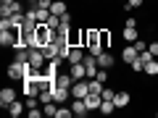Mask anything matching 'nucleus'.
I'll use <instances>...</instances> for the list:
<instances>
[{"instance_id": "nucleus-1", "label": "nucleus", "mask_w": 158, "mask_h": 118, "mask_svg": "<svg viewBox=\"0 0 158 118\" xmlns=\"http://www.w3.org/2000/svg\"><path fill=\"white\" fill-rule=\"evenodd\" d=\"M56 39H58V32L50 29L48 24H40L34 29V47H45L48 42H56Z\"/></svg>"}, {"instance_id": "nucleus-2", "label": "nucleus", "mask_w": 158, "mask_h": 118, "mask_svg": "<svg viewBox=\"0 0 158 118\" xmlns=\"http://www.w3.org/2000/svg\"><path fill=\"white\" fill-rule=\"evenodd\" d=\"M0 45L3 47H21V29H0Z\"/></svg>"}, {"instance_id": "nucleus-3", "label": "nucleus", "mask_w": 158, "mask_h": 118, "mask_svg": "<svg viewBox=\"0 0 158 118\" xmlns=\"http://www.w3.org/2000/svg\"><path fill=\"white\" fill-rule=\"evenodd\" d=\"M87 95H90V79H79V81L71 84V97L74 100H85Z\"/></svg>"}, {"instance_id": "nucleus-4", "label": "nucleus", "mask_w": 158, "mask_h": 118, "mask_svg": "<svg viewBox=\"0 0 158 118\" xmlns=\"http://www.w3.org/2000/svg\"><path fill=\"white\" fill-rule=\"evenodd\" d=\"M45 63H48V58H45V53H42V47H29V66H34L40 71Z\"/></svg>"}, {"instance_id": "nucleus-5", "label": "nucleus", "mask_w": 158, "mask_h": 118, "mask_svg": "<svg viewBox=\"0 0 158 118\" xmlns=\"http://www.w3.org/2000/svg\"><path fill=\"white\" fill-rule=\"evenodd\" d=\"M24 71H27V63H19V61H11L6 68L8 79H13V81H19V79H24Z\"/></svg>"}, {"instance_id": "nucleus-6", "label": "nucleus", "mask_w": 158, "mask_h": 118, "mask_svg": "<svg viewBox=\"0 0 158 118\" xmlns=\"http://www.w3.org/2000/svg\"><path fill=\"white\" fill-rule=\"evenodd\" d=\"M19 11H21V3H19V0H3V3H0V16L3 18L13 16V13H19Z\"/></svg>"}, {"instance_id": "nucleus-7", "label": "nucleus", "mask_w": 158, "mask_h": 118, "mask_svg": "<svg viewBox=\"0 0 158 118\" xmlns=\"http://www.w3.org/2000/svg\"><path fill=\"white\" fill-rule=\"evenodd\" d=\"M42 53H45L48 61H56V58L61 55V42H58V39H56V42H48V45L42 47Z\"/></svg>"}, {"instance_id": "nucleus-8", "label": "nucleus", "mask_w": 158, "mask_h": 118, "mask_svg": "<svg viewBox=\"0 0 158 118\" xmlns=\"http://www.w3.org/2000/svg\"><path fill=\"white\" fill-rule=\"evenodd\" d=\"M69 95H71V89H66V87H58V84H53V102L63 105V102L69 100Z\"/></svg>"}, {"instance_id": "nucleus-9", "label": "nucleus", "mask_w": 158, "mask_h": 118, "mask_svg": "<svg viewBox=\"0 0 158 118\" xmlns=\"http://www.w3.org/2000/svg\"><path fill=\"white\" fill-rule=\"evenodd\" d=\"M69 73L74 76V81H79V79H87V68H85V63H69Z\"/></svg>"}, {"instance_id": "nucleus-10", "label": "nucleus", "mask_w": 158, "mask_h": 118, "mask_svg": "<svg viewBox=\"0 0 158 118\" xmlns=\"http://www.w3.org/2000/svg\"><path fill=\"white\" fill-rule=\"evenodd\" d=\"M113 102H116V108H127V105L132 102V97H129V92H127V89H116Z\"/></svg>"}, {"instance_id": "nucleus-11", "label": "nucleus", "mask_w": 158, "mask_h": 118, "mask_svg": "<svg viewBox=\"0 0 158 118\" xmlns=\"http://www.w3.org/2000/svg\"><path fill=\"white\" fill-rule=\"evenodd\" d=\"M98 63H100V68H113L116 58H113V53H111V50H103L100 55H98Z\"/></svg>"}, {"instance_id": "nucleus-12", "label": "nucleus", "mask_w": 158, "mask_h": 118, "mask_svg": "<svg viewBox=\"0 0 158 118\" xmlns=\"http://www.w3.org/2000/svg\"><path fill=\"white\" fill-rule=\"evenodd\" d=\"M13 100H16V89H11V87L0 89V105H3V108H8Z\"/></svg>"}, {"instance_id": "nucleus-13", "label": "nucleus", "mask_w": 158, "mask_h": 118, "mask_svg": "<svg viewBox=\"0 0 158 118\" xmlns=\"http://www.w3.org/2000/svg\"><path fill=\"white\" fill-rule=\"evenodd\" d=\"M53 81H56L58 87H66V89H71V84H74V76H71V73H61V71H58Z\"/></svg>"}, {"instance_id": "nucleus-14", "label": "nucleus", "mask_w": 158, "mask_h": 118, "mask_svg": "<svg viewBox=\"0 0 158 118\" xmlns=\"http://www.w3.org/2000/svg\"><path fill=\"white\" fill-rule=\"evenodd\" d=\"M71 110H74V116H79V118H85L87 113H90V108L85 105V100H74V102H71Z\"/></svg>"}, {"instance_id": "nucleus-15", "label": "nucleus", "mask_w": 158, "mask_h": 118, "mask_svg": "<svg viewBox=\"0 0 158 118\" xmlns=\"http://www.w3.org/2000/svg\"><path fill=\"white\" fill-rule=\"evenodd\" d=\"M82 61H85V50H82V45L71 47V53H69V61H66V63H82Z\"/></svg>"}, {"instance_id": "nucleus-16", "label": "nucleus", "mask_w": 158, "mask_h": 118, "mask_svg": "<svg viewBox=\"0 0 158 118\" xmlns=\"http://www.w3.org/2000/svg\"><path fill=\"white\" fill-rule=\"evenodd\" d=\"M100 102H103V97L100 95H92V92L85 97V105L90 108V110H100Z\"/></svg>"}, {"instance_id": "nucleus-17", "label": "nucleus", "mask_w": 158, "mask_h": 118, "mask_svg": "<svg viewBox=\"0 0 158 118\" xmlns=\"http://www.w3.org/2000/svg\"><path fill=\"white\" fill-rule=\"evenodd\" d=\"M137 55H140V53H137V47H135V45H129V47H124V53H121V61H124L127 66H129V63L135 61Z\"/></svg>"}, {"instance_id": "nucleus-18", "label": "nucleus", "mask_w": 158, "mask_h": 118, "mask_svg": "<svg viewBox=\"0 0 158 118\" xmlns=\"http://www.w3.org/2000/svg\"><path fill=\"white\" fill-rule=\"evenodd\" d=\"M6 110H8V116H11V118H19V116H21V113H24V102H19V100H13L11 105L6 108Z\"/></svg>"}, {"instance_id": "nucleus-19", "label": "nucleus", "mask_w": 158, "mask_h": 118, "mask_svg": "<svg viewBox=\"0 0 158 118\" xmlns=\"http://www.w3.org/2000/svg\"><path fill=\"white\" fill-rule=\"evenodd\" d=\"M66 11H69V3H63V0H53V6H50V13H56V16H63Z\"/></svg>"}, {"instance_id": "nucleus-20", "label": "nucleus", "mask_w": 158, "mask_h": 118, "mask_svg": "<svg viewBox=\"0 0 158 118\" xmlns=\"http://www.w3.org/2000/svg\"><path fill=\"white\" fill-rule=\"evenodd\" d=\"M121 37H124L127 42H135V39H137V26H129V24H124V32H121Z\"/></svg>"}, {"instance_id": "nucleus-21", "label": "nucleus", "mask_w": 158, "mask_h": 118, "mask_svg": "<svg viewBox=\"0 0 158 118\" xmlns=\"http://www.w3.org/2000/svg\"><path fill=\"white\" fill-rule=\"evenodd\" d=\"M8 24H11L13 29H21V26H24V11H19V13H13V16H8Z\"/></svg>"}, {"instance_id": "nucleus-22", "label": "nucleus", "mask_w": 158, "mask_h": 118, "mask_svg": "<svg viewBox=\"0 0 158 118\" xmlns=\"http://www.w3.org/2000/svg\"><path fill=\"white\" fill-rule=\"evenodd\" d=\"M129 68H132V71H135V73H140V71H145V61H142V58H140V55H137V58H135V61H132V63H129Z\"/></svg>"}, {"instance_id": "nucleus-23", "label": "nucleus", "mask_w": 158, "mask_h": 118, "mask_svg": "<svg viewBox=\"0 0 158 118\" xmlns=\"http://www.w3.org/2000/svg\"><path fill=\"white\" fill-rule=\"evenodd\" d=\"M145 73H150V76H158V61H156V58L145 63Z\"/></svg>"}, {"instance_id": "nucleus-24", "label": "nucleus", "mask_w": 158, "mask_h": 118, "mask_svg": "<svg viewBox=\"0 0 158 118\" xmlns=\"http://www.w3.org/2000/svg\"><path fill=\"white\" fill-rule=\"evenodd\" d=\"M34 8H37V6H34ZM48 18H50V8H37V21L45 24Z\"/></svg>"}, {"instance_id": "nucleus-25", "label": "nucleus", "mask_w": 158, "mask_h": 118, "mask_svg": "<svg viewBox=\"0 0 158 118\" xmlns=\"http://www.w3.org/2000/svg\"><path fill=\"white\" fill-rule=\"evenodd\" d=\"M100 45L103 50H108V45H111V32L108 29H100Z\"/></svg>"}, {"instance_id": "nucleus-26", "label": "nucleus", "mask_w": 158, "mask_h": 118, "mask_svg": "<svg viewBox=\"0 0 158 118\" xmlns=\"http://www.w3.org/2000/svg\"><path fill=\"white\" fill-rule=\"evenodd\" d=\"M71 116H74V110H71V108H66V105H58L56 118H71Z\"/></svg>"}, {"instance_id": "nucleus-27", "label": "nucleus", "mask_w": 158, "mask_h": 118, "mask_svg": "<svg viewBox=\"0 0 158 118\" xmlns=\"http://www.w3.org/2000/svg\"><path fill=\"white\" fill-rule=\"evenodd\" d=\"M48 26H50V29H58V26H61V16H56V13H50V18H48Z\"/></svg>"}, {"instance_id": "nucleus-28", "label": "nucleus", "mask_w": 158, "mask_h": 118, "mask_svg": "<svg viewBox=\"0 0 158 118\" xmlns=\"http://www.w3.org/2000/svg\"><path fill=\"white\" fill-rule=\"evenodd\" d=\"M124 8H127V11H135V8H142V0H127V3H124Z\"/></svg>"}, {"instance_id": "nucleus-29", "label": "nucleus", "mask_w": 158, "mask_h": 118, "mask_svg": "<svg viewBox=\"0 0 158 118\" xmlns=\"http://www.w3.org/2000/svg\"><path fill=\"white\" fill-rule=\"evenodd\" d=\"M113 95H116V89H108V87H103V92H100L103 100H113Z\"/></svg>"}, {"instance_id": "nucleus-30", "label": "nucleus", "mask_w": 158, "mask_h": 118, "mask_svg": "<svg viewBox=\"0 0 158 118\" xmlns=\"http://www.w3.org/2000/svg\"><path fill=\"white\" fill-rule=\"evenodd\" d=\"M45 110H37V108H29V118H42Z\"/></svg>"}, {"instance_id": "nucleus-31", "label": "nucleus", "mask_w": 158, "mask_h": 118, "mask_svg": "<svg viewBox=\"0 0 158 118\" xmlns=\"http://www.w3.org/2000/svg\"><path fill=\"white\" fill-rule=\"evenodd\" d=\"M132 45L137 47V53H142V50H148V45H145V42H142V39H135V42H132Z\"/></svg>"}, {"instance_id": "nucleus-32", "label": "nucleus", "mask_w": 158, "mask_h": 118, "mask_svg": "<svg viewBox=\"0 0 158 118\" xmlns=\"http://www.w3.org/2000/svg\"><path fill=\"white\" fill-rule=\"evenodd\" d=\"M148 50H150L153 58H158V42H150V45H148Z\"/></svg>"}, {"instance_id": "nucleus-33", "label": "nucleus", "mask_w": 158, "mask_h": 118, "mask_svg": "<svg viewBox=\"0 0 158 118\" xmlns=\"http://www.w3.org/2000/svg\"><path fill=\"white\" fill-rule=\"evenodd\" d=\"M53 6V0H40V3H37V8H50Z\"/></svg>"}, {"instance_id": "nucleus-34", "label": "nucleus", "mask_w": 158, "mask_h": 118, "mask_svg": "<svg viewBox=\"0 0 158 118\" xmlns=\"http://www.w3.org/2000/svg\"><path fill=\"white\" fill-rule=\"evenodd\" d=\"M29 3H32V6H37V3H40V0H29Z\"/></svg>"}, {"instance_id": "nucleus-35", "label": "nucleus", "mask_w": 158, "mask_h": 118, "mask_svg": "<svg viewBox=\"0 0 158 118\" xmlns=\"http://www.w3.org/2000/svg\"><path fill=\"white\" fill-rule=\"evenodd\" d=\"M156 116H158V110H156Z\"/></svg>"}]
</instances>
